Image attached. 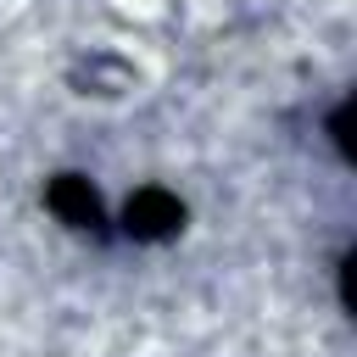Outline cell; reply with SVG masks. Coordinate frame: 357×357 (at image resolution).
Here are the masks:
<instances>
[{
  "instance_id": "obj_1",
  "label": "cell",
  "mask_w": 357,
  "mask_h": 357,
  "mask_svg": "<svg viewBox=\"0 0 357 357\" xmlns=\"http://www.w3.org/2000/svg\"><path fill=\"white\" fill-rule=\"evenodd\" d=\"M123 229L134 240H173L184 229V206L167 195V190H139L128 206H123Z\"/></svg>"
},
{
  "instance_id": "obj_2",
  "label": "cell",
  "mask_w": 357,
  "mask_h": 357,
  "mask_svg": "<svg viewBox=\"0 0 357 357\" xmlns=\"http://www.w3.org/2000/svg\"><path fill=\"white\" fill-rule=\"evenodd\" d=\"M45 201H50V212H56L67 229H95V223H100V201H95L89 178H78V173H56L50 190H45Z\"/></svg>"
}]
</instances>
